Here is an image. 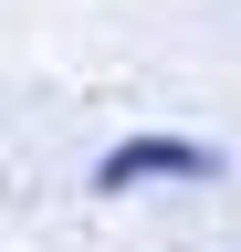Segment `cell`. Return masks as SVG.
Wrapping results in <instances>:
<instances>
[{
    "label": "cell",
    "mask_w": 241,
    "mask_h": 252,
    "mask_svg": "<svg viewBox=\"0 0 241 252\" xmlns=\"http://www.w3.org/2000/svg\"><path fill=\"white\" fill-rule=\"evenodd\" d=\"M136 179H220V147H178V137H136V147H115L95 189H136Z\"/></svg>",
    "instance_id": "cell-1"
}]
</instances>
